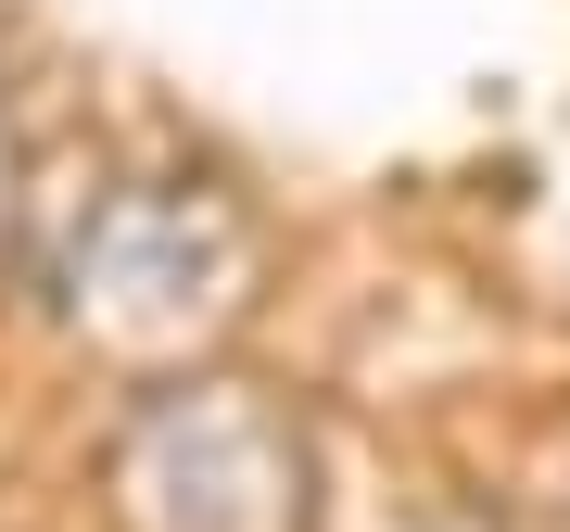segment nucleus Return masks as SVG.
Segmentation results:
<instances>
[{
	"label": "nucleus",
	"instance_id": "obj_1",
	"mask_svg": "<svg viewBox=\"0 0 570 532\" xmlns=\"http://www.w3.org/2000/svg\"><path fill=\"white\" fill-rule=\"evenodd\" d=\"M266 228L228 178H102L39 228V305L127 381H190L254 317Z\"/></svg>",
	"mask_w": 570,
	"mask_h": 532
},
{
	"label": "nucleus",
	"instance_id": "obj_2",
	"mask_svg": "<svg viewBox=\"0 0 570 532\" xmlns=\"http://www.w3.org/2000/svg\"><path fill=\"white\" fill-rule=\"evenodd\" d=\"M102 520L115 532H317V431L292 393L242 368L140 381L102 431Z\"/></svg>",
	"mask_w": 570,
	"mask_h": 532
},
{
	"label": "nucleus",
	"instance_id": "obj_3",
	"mask_svg": "<svg viewBox=\"0 0 570 532\" xmlns=\"http://www.w3.org/2000/svg\"><path fill=\"white\" fill-rule=\"evenodd\" d=\"M13 242H26V140L0 115V266H13Z\"/></svg>",
	"mask_w": 570,
	"mask_h": 532
},
{
	"label": "nucleus",
	"instance_id": "obj_4",
	"mask_svg": "<svg viewBox=\"0 0 570 532\" xmlns=\"http://www.w3.org/2000/svg\"><path fill=\"white\" fill-rule=\"evenodd\" d=\"M431 532H494V520H469V508H456V520H431Z\"/></svg>",
	"mask_w": 570,
	"mask_h": 532
}]
</instances>
